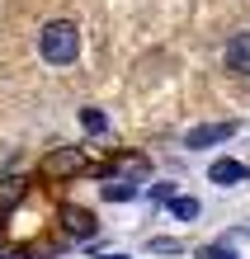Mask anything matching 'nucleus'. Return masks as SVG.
Returning <instances> with one entry per match:
<instances>
[{"instance_id":"obj_7","label":"nucleus","mask_w":250,"mask_h":259,"mask_svg":"<svg viewBox=\"0 0 250 259\" xmlns=\"http://www.w3.org/2000/svg\"><path fill=\"white\" fill-rule=\"evenodd\" d=\"M170 212H175L180 222H194L198 217V198L194 193H175V198H170Z\"/></svg>"},{"instance_id":"obj_13","label":"nucleus","mask_w":250,"mask_h":259,"mask_svg":"<svg viewBox=\"0 0 250 259\" xmlns=\"http://www.w3.org/2000/svg\"><path fill=\"white\" fill-rule=\"evenodd\" d=\"M175 198V184H151V203H170Z\"/></svg>"},{"instance_id":"obj_11","label":"nucleus","mask_w":250,"mask_h":259,"mask_svg":"<svg viewBox=\"0 0 250 259\" xmlns=\"http://www.w3.org/2000/svg\"><path fill=\"white\" fill-rule=\"evenodd\" d=\"M198 259H241V254L231 250V245H203V250H198Z\"/></svg>"},{"instance_id":"obj_2","label":"nucleus","mask_w":250,"mask_h":259,"mask_svg":"<svg viewBox=\"0 0 250 259\" xmlns=\"http://www.w3.org/2000/svg\"><path fill=\"white\" fill-rule=\"evenodd\" d=\"M236 137V123H203V127H189V137H184V146L189 151H203V146H217V142H231Z\"/></svg>"},{"instance_id":"obj_10","label":"nucleus","mask_w":250,"mask_h":259,"mask_svg":"<svg viewBox=\"0 0 250 259\" xmlns=\"http://www.w3.org/2000/svg\"><path fill=\"white\" fill-rule=\"evenodd\" d=\"M81 123H85V132H104V127H109V118H104L99 109H81Z\"/></svg>"},{"instance_id":"obj_3","label":"nucleus","mask_w":250,"mask_h":259,"mask_svg":"<svg viewBox=\"0 0 250 259\" xmlns=\"http://www.w3.org/2000/svg\"><path fill=\"white\" fill-rule=\"evenodd\" d=\"M222 62H227V71L250 75V28H245V33H231V38H227V52H222Z\"/></svg>"},{"instance_id":"obj_5","label":"nucleus","mask_w":250,"mask_h":259,"mask_svg":"<svg viewBox=\"0 0 250 259\" xmlns=\"http://www.w3.org/2000/svg\"><path fill=\"white\" fill-rule=\"evenodd\" d=\"M61 222H66V231L76 240H90V236H95V217H90L85 207H61Z\"/></svg>"},{"instance_id":"obj_4","label":"nucleus","mask_w":250,"mask_h":259,"mask_svg":"<svg viewBox=\"0 0 250 259\" xmlns=\"http://www.w3.org/2000/svg\"><path fill=\"white\" fill-rule=\"evenodd\" d=\"M208 179H212V184H222V189H227V184H241V179H250V165L231 160V156H227V160H212V165H208Z\"/></svg>"},{"instance_id":"obj_14","label":"nucleus","mask_w":250,"mask_h":259,"mask_svg":"<svg viewBox=\"0 0 250 259\" xmlns=\"http://www.w3.org/2000/svg\"><path fill=\"white\" fill-rule=\"evenodd\" d=\"M109 259H128V254H109Z\"/></svg>"},{"instance_id":"obj_9","label":"nucleus","mask_w":250,"mask_h":259,"mask_svg":"<svg viewBox=\"0 0 250 259\" xmlns=\"http://www.w3.org/2000/svg\"><path fill=\"white\" fill-rule=\"evenodd\" d=\"M24 193H28V184H24V179H5V189H0V212H10Z\"/></svg>"},{"instance_id":"obj_12","label":"nucleus","mask_w":250,"mask_h":259,"mask_svg":"<svg viewBox=\"0 0 250 259\" xmlns=\"http://www.w3.org/2000/svg\"><path fill=\"white\" fill-rule=\"evenodd\" d=\"M151 250H156V254H180V250H184V240H170V236H161V240H151Z\"/></svg>"},{"instance_id":"obj_8","label":"nucleus","mask_w":250,"mask_h":259,"mask_svg":"<svg viewBox=\"0 0 250 259\" xmlns=\"http://www.w3.org/2000/svg\"><path fill=\"white\" fill-rule=\"evenodd\" d=\"M81 165H85L81 151H57V156L48 160V170H52V175H61V170H81Z\"/></svg>"},{"instance_id":"obj_6","label":"nucleus","mask_w":250,"mask_h":259,"mask_svg":"<svg viewBox=\"0 0 250 259\" xmlns=\"http://www.w3.org/2000/svg\"><path fill=\"white\" fill-rule=\"evenodd\" d=\"M99 193L109 198V203H128V198H137V179L132 175H109Z\"/></svg>"},{"instance_id":"obj_1","label":"nucleus","mask_w":250,"mask_h":259,"mask_svg":"<svg viewBox=\"0 0 250 259\" xmlns=\"http://www.w3.org/2000/svg\"><path fill=\"white\" fill-rule=\"evenodd\" d=\"M38 48H43V62L71 66L76 57H81V28H76L71 19H52V24L38 33Z\"/></svg>"}]
</instances>
